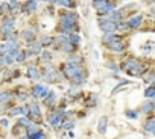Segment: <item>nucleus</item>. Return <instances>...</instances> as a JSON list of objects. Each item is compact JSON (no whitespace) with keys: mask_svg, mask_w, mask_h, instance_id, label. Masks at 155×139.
<instances>
[{"mask_svg":"<svg viewBox=\"0 0 155 139\" xmlns=\"http://www.w3.org/2000/svg\"><path fill=\"white\" fill-rule=\"evenodd\" d=\"M93 5L99 14H110L114 11V3L108 2V0H94Z\"/></svg>","mask_w":155,"mask_h":139,"instance_id":"f257e3e1","label":"nucleus"},{"mask_svg":"<svg viewBox=\"0 0 155 139\" xmlns=\"http://www.w3.org/2000/svg\"><path fill=\"white\" fill-rule=\"evenodd\" d=\"M74 23H76V15H73V14H66V15H62V20H61V26H62V29H64V33L68 35L70 33V30ZM70 36V35H68Z\"/></svg>","mask_w":155,"mask_h":139,"instance_id":"f03ea898","label":"nucleus"},{"mask_svg":"<svg viewBox=\"0 0 155 139\" xmlns=\"http://www.w3.org/2000/svg\"><path fill=\"white\" fill-rule=\"evenodd\" d=\"M64 73H66V77L73 79L74 76H78V74L81 73V67H79L78 63H70L68 62L67 65L64 67Z\"/></svg>","mask_w":155,"mask_h":139,"instance_id":"7ed1b4c3","label":"nucleus"},{"mask_svg":"<svg viewBox=\"0 0 155 139\" xmlns=\"http://www.w3.org/2000/svg\"><path fill=\"white\" fill-rule=\"evenodd\" d=\"M100 29H102L104 32H106V33H111V32H114L117 29V24L114 23V21H111V20L100 21Z\"/></svg>","mask_w":155,"mask_h":139,"instance_id":"20e7f679","label":"nucleus"},{"mask_svg":"<svg viewBox=\"0 0 155 139\" xmlns=\"http://www.w3.org/2000/svg\"><path fill=\"white\" fill-rule=\"evenodd\" d=\"M34 95H35V97H44V98H47L49 91H47L46 86H43V85H37V86L34 88Z\"/></svg>","mask_w":155,"mask_h":139,"instance_id":"39448f33","label":"nucleus"},{"mask_svg":"<svg viewBox=\"0 0 155 139\" xmlns=\"http://www.w3.org/2000/svg\"><path fill=\"white\" fill-rule=\"evenodd\" d=\"M62 120H64V116H62V114H55V115H52L50 118H49V121L52 122V126L55 127V129H58V127L61 126V122H62Z\"/></svg>","mask_w":155,"mask_h":139,"instance_id":"423d86ee","label":"nucleus"},{"mask_svg":"<svg viewBox=\"0 0 155 139\" xmlns=\"http://www.w3.org/2000/svg\"><path fill=\"white\" fill-rule=\"evenodd\" d=\"M141 21H143V18L140 17V15H138V17H134V18H131L129 20V23H128V26H129V27H138V26L141 24Z\"/></svg>","mask_w":155,"mask_h":139,"instance_id":"0eeeda50","label":"nucleus"},{"mask_svg":"<svg viewBox=\"0 0 155 139\" xmlns=\"http://www.w3.org/2000/svg\"><path fill=\"white\" fill-rule=\"evenodd\" d=\"M28 115V109H24V108H14V109H11L9 110V115L11 116H14V115Z\"/></svg>","mask_w":155,"mask_h":139,"instance_id":"6e6552de","label":"nucleus"},{"mask_svg":"<svg viewBox=\"0 0 155 139\" xmlns=\"http://www.w3.org/2000/svg\"><path fill=\"white\" fill-rule=\"evenodd\" d=\"M14 27V20H6L5 21V24H3V27H2V32L3 33H8V32H11Z\"/></svg>","mask_w":155,"mask_h":139,"instance_id":"1a4fd4ad","label":"nucleus"},{"mask_svg":"<svg viewBox=\"0 0 155 139\" xmlns=\"http://www.w3.org/2000/svg\"><path fill=\"white\" fill-rule=\"evenodd\" d=\"M108 47H110L111 50H114V51H119V50H122L125 47V44H122L120 41H114V42H110Z\"/></svg>","mask_w":155,"mask_h":139,"instance_id":"9d476101","label":"nucleus"},{"mask_svg":"<svg viewBox=\"0 0 155 139\" xmlns=\"http://www.w3.org/2000/svg\"><path fill=\"white\" fill-rule=\"evenodd\" d=\"M106 124H108V118H106V116H102L100 121H99V133H105Z\"/></svg>","mask_w":155,"mask_h":139,"instance_id":"9b49d317","label":"nucleus"},{"mask_svg":"<svg viewBox=\"0 0 155 139\" xmlns=\"http://www.w3.org/2000/svg\"><path fill=\"white\" fill-rule=\"evenodd\" d=\"M47 79H49L50 82H56V80L60 79V73L55 71V70H50V71L47 73Z\"/></svg>","mask_w":155,"mask_h":139,"instance_id":"f8f14e48","label":"nucleus"},{"mask_svg":"<svg viewBox=\"0 0 155 139\" xmlns=\"http://www.w3.org/2000/svg\"><path fill=\"white\" fill-rule=\"evenodd\" d=\"M137 61L135 59H128L125 63H123V65H122V67H123V70H126V71H128V70H131V68H134L135 65H137Z\"/></svg>","mask_w":155,"mask_h":139,"instance_id":"ddd939ff","label":"nucleus"},{"mask_svg":"<svg viewBox=\"0 0 155 139\" xmlns=\"http://www.w3.org/2000/svg\"><path fill=\"white\" fill-rule=\"evenodd\" d=\"M28 76H29V79H37L38 77V68L37 67H29L28 68Z\"/></svg>","mask_w":155,"mask_h":139,"instance_id":"4468645a","label":"nucleus"},{"mask_svg":"<svg viewBox=\"0 0 155 139\" xmlns=\"http://www.w3.org/2000/svg\"><path fill=\"white\" fill-rule=\"evenodd\" d=\"M145 129H146L149 133H154V132H155V121H154V118H151V120L146 122Z\"/></svg>","mask_w":155,"mask_h":139,"instance_id":"2eb2a0df","label":"nucleus"},{"mask_svg":"<svg viewBox=\"0 0 155 139\" xmlns=\"http://www.w3.org/2000/svg\"><path fill=\"white\" fill-rule=\"evenodd\" d=\"M30 116H37V118H38V116H40V108H38V106H37L35 103L34 104H30Z\"/></svg>","mask_w":155,"mask_h":139,"instance_id":"dca6fc26","label":"nucleus"},{"mask_svg":"<svg viewBox=\"0 0 155 139\" xmlns=\"http://www.w3.org/2000/svg\"><path fill=\"white\" fill-rule=\"evenodd\" d=\"M114 41H119V38L114 35H105L104 36V42H106V44H110V42H114Z\"/></svg>","mask_w":155,"mask_h":139,"instance_id":"f3484780","label":"nucleus"},{"mask_svg":"<svg viewBox=\"0 0 155 139\" xmlns=\"http://www.w3.org/2000/svg\"><path fill=\"white\" fill-rule=\"evenodd\" d=\"M41 50V44H38V42H32L30 44V51L32 53H40Z\"/></svg>","mask_w":155,"mask_h":139,"instance_id":"a211bd4d","label":"nucleus"},{"mask_svg":"<svg viewBox=\"0 0 155 139\" xmlns=\"http://www.w3.org/2000/svg\"><path fill=\"white\" fill-rule=\"evenodd\" d=\"M9 98H11V94L9 92H2L0 94V103H6V101H9Z\"/></svg>","mask_w":155,"mask_h":139,"instance_id":"6ab92c4d","label":"nucleus"},{"mask_svg":"<svg viewBox=\"0 0 155 139\" xmlns=\"http://www.w3.org/2000/svg\"><path fill=\"white\" fill-rule=\"evenodd\" d=\"M40 130H38V127L37 126H34V124H30L29 126V129H28V135L29 136H32V135H35V133H38Z\"/></svg>","mask_w":155,"mask_h":139,"instance_id":"aec40b11","label":"nucleus"},{"mask_svg":"<svg viewBox=\"0 0 155 139\" xmlns=\"http://www.w3.org/2000/svg\"><path fill=\"white\" fill-rule=\"evenodd\" d=\"M68 42H70L72 45H76L78 42H79V36H78V35H72V36H68Z\"/></svg>","mask_w":155,"mask_h":139,"instance_id":"412c9836","label":"nucleus"},{"mask_svg":"<svg viewBox=\"0 0 155 139\" xmlns=\"http://www.w3.org/2000/svg\"><path fill=\"white\" fill-rule=\"evenodd\" d=\"M14 56H15L14 51H8V53H6V57H5V61H6L8 63H11V62L14 61Z\"/></svg>","mask_w":155,"mask_h":139,"instance_id":"4be33fe9","label":"nucleus"},{"mask_svg":"<svg viewBox=\"0 0 155 139\" xmlns=\"http://www.w3.org/2000/svg\"><path fill=\"white\" fill-rule=\"evenodd\" d=\"M154 108H155L154 103H146V106H143V112H145V114H148V112H151Z\"/></svg>","mask_w":155,"mask_h":139,"instance_id":"5701e85b","label":"nucleus"},{"mask_svg":"<svg viewBox=\"0 0 155 139\" xmlns=\"http://www.w3.org/2000/svg\"><path fill=\"white\" fill-rule=\"evenodd\" d=\"M26 8H28V9H26L28 12H32V11L37 9V3H35V2H29L28 5H26Z\"/></svg>","mask_w":155,"mask_h":139,"instance_id":"b1692460","label":"nucleus"},{"mask_svg":"<svg viewBox=\"0 0 155 139\" xmlns=\"http://www.w3.org/2000/svg\"><path fill=\"white\" fill-rule=\"evenodd\" d=\"M68 94H70L72 97H76V95L79 94V88L74 86V88H72V89H68Z\"/></svg>","mask_w":155,"mask_h":139,"instance_id":"393cba45","label":"nucleus"},{"mask_svg":"<svg viewBox=\"0 0 155 139\" xmlns=\"http://www.w3.org/2000/svg\"><path fill=\"white\" fill-rule=\"evenodd\" d=\"M145 95H146V97H154V95H155V89L151 86V88H148L146 89V92H145Z\"/></svg>","mask_w":155,"mask_h":139,"instance_id":"a878e982","label":"nucleus"},{"mask_svg":"<svg viewBox=\"0 0 155 139\" xmlns=\"http://www.w3.org/2000/svg\"><path fill=\"white\" fill-rule=\"evenodd\" d=\"M56 3H58V5H64V6H70V5H72V0H58Z\"/></svg>","mask_w":155,"mask_h":139,"instance_id":"bb28decb","label":"nucleus"},{"mask_svg":"<svg viewBox=\"0 0 155 139\" xmlns=\"http://www.w3.org/2000/svg\"><path fill=\"white\" fill-rule=\"evenodd\" d=\"M24 59H26V53H24V51H20L18 56H17V61H18V62H23Z\"/></svg>","mask_w":155,"mask_h":139,"instance_id":"cd10ccee","label":"nucleus"},{"mask_svg":"<svg viewBox=\"0 0 155 139\" xmlns=\"http://www.w3.org/2000/svg\"><path fill=\"white\" fill-rule=\"evenodd\" d=\"M53 39L52 38H49V36H47V38H43V44H46V45H49L50 42H52Z\"/></svg>","mask_w":155,"mask_h":139,"instance_id":"c85d7f7f","label":"nucleus"},{"mask_svg":"<svg viewBox=\"0 0 155 139\" xmlns=\"http://www.w3.org/2000/svg\"><path fill=\"white\" fill-rule=\"evenodd\" d=\"M20 124H23V126H30V121L28 120V118H23L20 121Z\"/></svg>","mask_w":155,"mask_h":139,"instance_id":"c756f323","label":"nucleus"},{"mask_svg":"<svg viewBox=\"0 0 155 139\" xmlns=\"http://www.w3.org/2000/svg\"><path fill=\"white\" fill-rule=\"evenodd\" d=\"M43 59H44V61H49L50 59V53H47V51H44V53H43Z\"/></svg>","mask_w":155,"mask_h":139,"instance_id":"7c9ffc66","label":"nucleus"},{"mask_svg":"<svg viewBox=\"0 0 155 139\" xmlns=\"http://www.w3.org/2000/svg\"><path fill=\"white\" fill-rule=\"evenodd\" d=\"M0 124H2L3 127H8V126H9V122H8V120H2V121H0Z\"/></svg>","mask_w":155,"mask_h":139,"instance_id":"2f4dec72","label":"nucleus"},{"mask_svg":"<svg viewBox=\"0 0 155 139\" xmlns=\"http://www.w3.org/2000/svg\"><path fill=\"white\" fill-rule=\"evenodd\" d=\"M128 116H129V118H137V114L135 112H128Z\"/></svg>","mask_w":155,"mask_h":139,"instance_id":"473e14b6","label":"nucleus"},{"mask_svg":"<svg viewBox=\"0 0 155 139\" xmlns=\"http://www.w3.org/2000/svg\"><path fill=\"white\" fill-rule=\"evenodd\" d=\"M73 127V122H66V124H64V129H72Z\"/></svg>","mask_w":155,"mask_h":139,"instance_id":"72a5a7b5","label":"nucleus"},{"mask_svg":"<svg viewBox=\"0 0 155 139\" xmlns=\"http://www.w3.org/2000/svg\"><path fill=\"white\" fill-rule=\"evenodd\" d=\"M17 2H18V0H11V3H12V5H15Z\"/></svg>","mask_w":155,"mask_h":139,"instance_id":"f704fd0d","label":"nucleus"},{"mask_svg":"<svg viewBox=\"0 0 155 139\" xmlns=\"http://www.w3.org/2000/svg\"><path fill=\"white\" fill-rule=\"evenodd\" d=\"M2 12H3V9H2V6H0V15H2Z\"/></svg>","mask_w":155,"mask_h":139,"instance_id":"c9c22d12","label":"nucleus"},{"mask_svg":"<svg viewBox=\"0 0 155 139\" xmlns=\"http://www.w3.org/2000/svg\"><path fill=\"white\" fill-rule=\"evenodd\" d=\"M38 139H44V136H41V138H38Z\"/></svg>","mask_w":155,"mask_h":139,"instance_id":"e433bc0d","label":"nucleus"},{"mask_svg":"<svg viewBox=\"0 0 155 139\" xmlns=\"http://www.w3.org/2000/svg\"><path fill=\"white\" fill-rule=\"evenodd\" d=\"M30 2H34V0H30Z\"/></svg>","mask_w":155,"mask_h":139,"instance_id":"4c0bfd02","label":"nucleus"}]
</instances>
